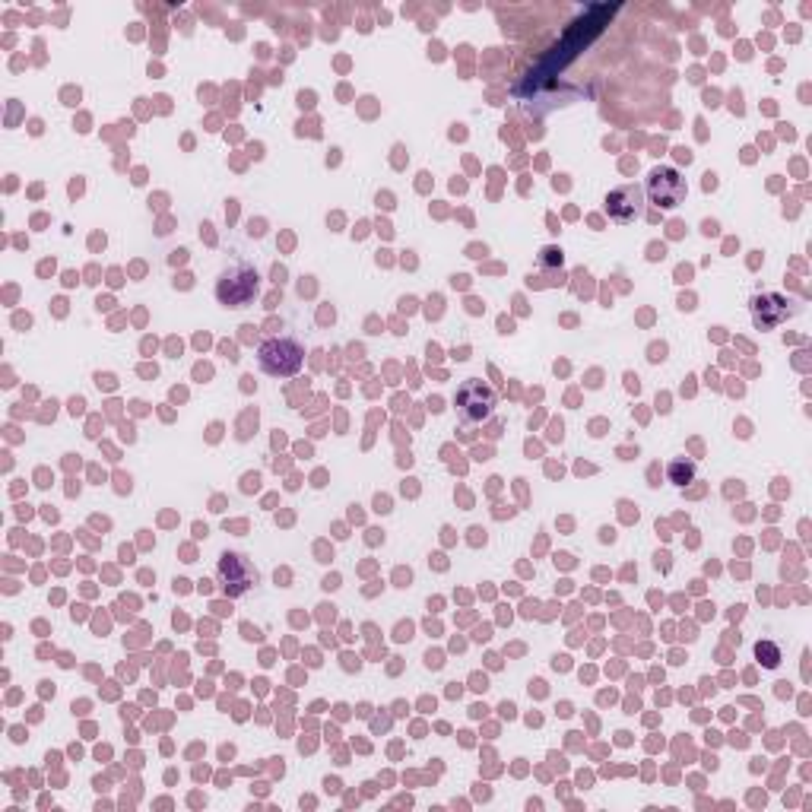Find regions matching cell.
I'll list each match as a JSON object with an SVG mask.
<instances>
[{
    "mask_svg": "<svg viewBox=\"0 0 812 812\" xmlns=\"http://www.w3.org/2000/svg\"><path fill=\"white\" fill-rule=\"evenodd\" d=\"M257 362H261V368L267 375L273 378H289L295 375L302 368L305 362V349L289 340V337H273L267 343H261V349H257Z\"/></svg>",
    "mask_w": 812,
    "mask_h": 812,
    "instance_id": "obj_1",
    "label": "cell"
},
{
    "mask_svg": "<svg viewBox=\"0 0 812 812\" xmlns=\"http://www.w3.org/2000/svg\"><path fill=\"white\" fill-rule=\"evenodd\" d=\"M257 295V273L254 267H232L219 276L216 283V299L226 308H245Z\"/></svg>",
    "mask_w": 812,
    "mask_h": 812,
    "instance_id": "obj_2",
    "label": "cell"
},
{
    "mask_svg": "<svg viewBox=\"0 0 812 812\" xmlns=\"http://www.w3.org/2000/svg\"><path fill=\"white\" fill-rule=\"evenodd\" d=\"M457 413L460 419H467V422H483L492 410H495V391L492 387H486L479 378H470L464 381V387L457 391Z\"/></svg>",
    "mask_w": 812,
    "mask_h": 812,
    "instance_id": "obj_3",
    "label": "cell"
},
{
    "mask_svg": "<svg viewBox=\"0 0 812 812\" xmlns=\"http://www.w3.org/2000/svg\"><path fill=\"white\" fill-rule=\"evenodd\" d=\"M648 197H651V203H657L660 210H673V207H679L682 200H686V178H682L676 169L660 165V169H654L651 178H648Z\"/></svg>",
    "mask_w": 812,
    "mask_h": 812,
    "instance_id": "obj_4",
    "label": "cell"
},
{
    "mask_svg": "<svg viewBox=\"0 0 812 812\" xmlns=\"http://www.w3.org/2000/svg\"><path fill=\"white\" fill-rule=\"evenodd\" d=\"M219 578H223L229 597H242L257 584V571L251 568V562L238 552H223L219 559Z\"/></svg>",
    "mask_w": 812,
    "mask_h": 812,
    "instance_id": "obj_5",
    "label": "cell"
},
{
    "mask_svg": "<svg viewBox=\"0 0 812 812\" xmlns=\"http://www.w3.org/2000/svg\"><path fill=\"white\" fill-rule=\"evenodd\" d=\"M606 213L613 216L616 223H632V219L641 213V188H638V184H622V188L609 191Z\"/></svg>",
    "mask_w": 812,
    "mask_h": 812,
    "instance_id": "obj_6",
    "label": "cell"
},
{
    "mask_svg": "<svg viewBox=\"0 0 812 812\" xmlns=\"http://www.w3.org/2000/svg\"><path fill=\"white\" fill-rule=\"evenodd\" d=\"M755 305H765V315H755L759 327H778L784 318H790V308L781 295H765V299H755Z\"/></svg>",
    "mask_w": 812,
    "mask_h": 812,
    "instance_id": "obj_7",
    "label": "cell"
},
{
    "mask_svg": "<svg viewBox=\"0 0 812 812\" xmlns=\"http://www.w3.org/2000/svg\"><path fill=\"white\" fill-rule=\"evenodd\" d=\"M755 657H759L765 667H778V663H781L778 644H771V641H759V644H755Z\"/></svg>",
    "mask_w": 812,
    "mask_h": 812,
    "instance_id": "obj_8",
    "label": "cell"
},
{
    "mask_svg": "<svg viewBox=\"0 0 812 812\" xmlns=\"http://www.w3.org/2000/svg\"><path fill=\"white\" fill-rule=\"evenodd\" d=\"M692 476H695V467L686 464V460H673V464H670V479L676 486H686Z\"/></svg>",
    "mask_w": 812,
    "mask_h": 812,
    "instance_id": "obj_9",
    "label": "cell"
}]
</instances>
